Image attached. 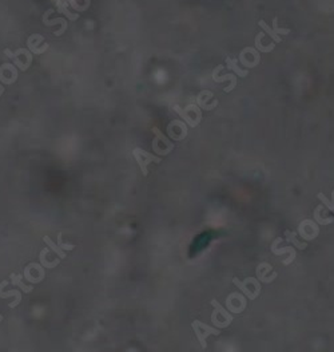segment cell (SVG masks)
<instances>
[{"instance_id": "obj_1", "label": "cell", "mask_w": 334, "mask_h": 352, "mask_svg": "<svg viewBox=\"0 0 334 352\" xmlns=\"http://www.w3.org/2000/svg\"><path fill=\"white\" fill-rule=\"evenodd\" d=\"M174 111L178 114L179 117L190 126V127H195L200 125V120H202V113L198 105H189L187 107H179L178 105L174 106Z\"/></svg>"}, {"instance_id": "obj_2", "label": "cell", "mask_w": 334, "mask_h": 352, "mask_svg": "<svg viewBox=\"0 0 334 352\" xmlns=\"http://www.w3.org/2000/svg\"><path fill=\"white\" fill-rule=\"evenodd\" d=\"M4 53H6L8 58H11L14 60V65L22 71L28 70L31 63H33V53L27 49H17L14 53H12L11 50L6 49Z\"/></svg>"}, {"instance_id": "obj_3", "label": "cell", "mask_w": 334, "mask_h": 352, "mask_svg": "<svg viewBox=\"0 0 334 352\" xmlns=\"http://www.w3.org/2000/svg\"><path fill=\"white\" fill-rule=\"evenodd\" d=\"M152 133H154V136H155V138L152 140V150H154L156 154L167 156L171 150H174V142L167 140L166 137L163 136V133H162L156 126L152 127Z\"/></svg>"}, {"instance_id": "obj_4", "label": "cell", "mask_w": 334, "mask_h": 352, "mask_svg": "<svg viewBox=\"0 0 334 352\" xmlns=\"http://www.w3.org/2000/svg\"><path fill=\"white\" fill-rule=\"evenodd\" d=\"M193 330L195 332V336H197V339L200 340V346L202 348L205 350L206 346H207V343H206V339H207V336L209 335H216L218 336L221 334V331L218 330V328H214V327H211V325H207L205 323H202L200 320H195L193 321Z\"/></svg>"}, {"instance_id": "obj_5", "label": "cell", "mask_w": 334, "mask_h": 352, "mask_svg": "<svg viewBox=\"0 0 334 352\" xmlns=\"http://www.w3.org/2000/svg\"><path fill=\"white\" fill-rule=\"evenodd\" d=\"M133 156H134L135 161H136L138 165H139L140 170H142V174H143L145 177L149 174V169H147V166H149L151 162L161 163V158L155 157V156H152L151 153L146 152V150H142L139 147H136V149L133 150Z\"/></svg>"}, {"instance_id": "obj_6", "label": "cell", "mask_w": 334, "mask_h": 352, "mask_svg": "<svg viewBox=\"0 0 334 352\" xmlns=\"http://www.w3.org/2000/svg\"><path fill=\"white\" fill-rule=\"evenodd\" d=\"M239 62H241L245 67H249V69L259 65L261 56H259L258 50L253 49V47L243 49L242 51H241V54H239Z\"/></svg>"}, {"instance_id": "obj_7", "label": "cell", "mask_w": 334, "mask_h": 352, "mask_svg": "<svg viewBox=\"0 0 334 352\" xmlns=\"http://www.w3.org/2000/svg\"><path fill=\"white\" fill-rule=\"evenodd\" d=\"M24 279L30 282H40L44 279L43 265H39L35 263L28 264L24 268Z\"/></svg>"}, {"instance_id": "obj_8", "label": "cell", "mask_w": 334, "mask_h": 352, "mask_svg": "<svg viewBox=\"0 0 334 352\" xmlns=\"http://www.w3.org/2000/svg\"><path fill=\"white\" fill-rule=\"evenodd\" d=\"M17 79V70L15 65L4 63L0 66V82L3 85H12Z\"/></svg>"}, {"instance_id": "obj_9", "label": "cell", "mask_w": 334, "mask_h": 352, "mask_svg": "<svg viewBox=\"0 0 334 352\" xmlns=\"http://www.w3.org/2000/svg\"><path fill=\"white\" fill-rule=\"evenodd\" d=\"M27 46L31 53L36 55L43 54L46 50L49 49V44L44 43V38L39 34H33L27 40Z\"/></svg>"}, {"instance_id": "obj_10", "label": "cell", "mask_w": 334, "mask_h": 352, "mask_svg": "<svg viewBox=\"0 0 334 352\" xmlns=\"http://www.w3.org/2000/svg\"><path fill=\"white\" fill-rule=\"evenodd\" d=\"M222 69H223V66H218L216 70L213 71V79H214V82H217V83H222V82H225V81H230V86L226 87V88H225V91L226 92L233 91V90L237 87V75H235V74H226V75L219 76L218 74H219V71H221Z\"/></svg>"}, {"instance_id": "obj_11", "label": "cell", "mask_w": 334, "mask_h": 352, "mask_svg": "<svg viewBox=\"0 0 334 352\" xmlns=\"http://www.w3.org/2000/svg\"><path fill=\"white\" fill-rule=\"evenodd\" d=\"M174 123H175V130L173 129H167V133H168V136L171 140H177V141H181V137H179L178 131L181 133V136L186 137L187 136V126L184 125V122H181V121H174Z\"/></svg>"}, {"instance_id": "obj_12", "label": "cell", "mask_w": 334, "mask_h": 352, "mask_svg": "<svg viewBox=\"0 0 334 352\" xmlns=\"http://www.w3.org/2000/svg\"><path fill=\"white\" fill-rule=\"evenodd\" d=\"M214 95H213V92L211 91H202L198 94V97H197V105L200 106V108H203V110H213V106L207 103V101H210V99H214Z\"/></svg>"}, {"instance_id": "obj_13", "label": "cell", "mask_w": 334, "mask_h": 352, "mask_svg": "<svg viewBox=\"0 0 334 352\" xmlns=\"http://www.w3.org/2000/svg\"><path fill=\"white\" fill-rule=\"evenodd\" d=\"M233 282H234V284H235V285L238 287V289H241V291H242V292L245 293L249 299H250V300H254V299L258 296L257 293L253 292V291L248 287V282H246V280H245V282H239L238 279L234 277V279H233Z\"/></svg>"}, {"instance_id": "obj_14", "label": "cell", "mask_w": 334, "mask_h": 352, "mask_svg": "<svg viewBox=\"0 0 334 352\" xmlns=\"http://www.w3.org/2000/svg\"><path fill=\"white\" fill-rule=\"evenodd\" d=\"M56 7H58L59 12L65 14L66 17H67V19L71 20V22H72V20H76V19L79 18L78 14H74V12H71L70 10H68V6H67V3H66V1H62V0L56 1Z\"/></svg>"}, {"instance_id": "obj_15", "label": "cell", "mask_w": 334, "mask_h": 352, "mask_svg": "<svg viewBox=\"0 0 334 352\" xmlns=\"http://www.w3.org/2000/svg\"><path fill=\"white\" fill-rule=\"evenodd\" d=\"M237 62H238V59H235V58H226L227 67H229L230 70L234 71V74H235V75H239V76H242V78H245V76L248 75V70H242V69H239L237 65Z\"/></svg>"}, {"instance_id": "obj_16", "label": "cell", "mask_w": 334, "mask_h": 352, "mask_svg": "<svg viewBox=\"0 0 334 352\" xmlns=\"http://www.w3.org/2000/svg\"><path fill=\"white\" fill-rule=\"evenodd\" d=\"M264 38V33H259L257 36H255V49L259 50V53H270L273 51V49L275 47V43H271L269 46H265L261 40Z\"/></svg>"}, {"instance_id": "obj_17", "label": "cell", "mask_w": 334, "mask_h": 352, "mask_svg": "<svg viewBox=\"0 0 334 352\" xmlns=\"http://www.w3.org/2000/svg\"><path fill=\"white\" fill-rule=\"evenodd\" d=\"M10 277L12 279L11 282L14 284V285H17V287H19L20 289H23V291H24L26 293L33 292V288L31 287V285H26V284L22 282V276H20V275H14V273H11V276Z\"/></svg>"}, {"instance_id": "obj_18", "label": "cell", "mask_w": 334, "mask_h": 352, "mask_svg": "<svg viewBox=\"0 0 334 352\" xmlns=\"http://www.w3.org/2000/svg\"><path fill=\"white\" fill-rule=\"evenodd\" d=\"M210 304H211V305H213V307H214V308L217 309V312H218V314L221 315V316H222V317H223V319L226 320V321H227V323H229V324L232 323V321H233V316H232V315H230V314H229V312H227L226 309L223 308V307H222L221 304L218 303L217 300H211V303H210Z\"/></svg>"}, {"instance_id": "obj_19", "label": "cell", "mask_w": 334, "mask_h": 352, "mask_svg": "<svg viewBox=\"0 0 334 352\" xmlns=\"http://www.w3.org/2000/svg\"><path fill=\"white\" fill-rule=\"evenodd\" d=\"M47 248H44L42 252H40V256H39V259H40V263H42V265L44 268H49V269H52L55 266L59 265V260H55V261H49L46 259V256H47Z\"/></svg>"}, {"instance_id": "obj_20", "label": "cell", "mask_w": 334, "mask_h": 352, "mask_svg": "<svg viewBox=\"0 0 334 352\" xmlns=\"http://www.w3.org/2000/svg\"><path fill=\"white\" fill-rule=\"evenodd\" d=\"M43 241H44V243H46V244L49 245V246H50V248H51V249L54 250V252H55V253H56V255L59 256L60 259H65V257H66V253H65V252H63V249L60 248L59 245L55 244L54 241H52V240L50 239L49 236H44V237H43Z\"/></svg>"}, {"instance_id": "obj_21", "label": "cell", "mask_w": 334, "mask_h": 352, "mask_svg": "<svg viewBox=\"0 0 334 352\" xmlns=\"http://www.w3.org/2000/svg\"><path fill=\"white\" fill-rule=\"evenodd\" d=\"M258 24H259V27L262 28L265 33H267V35H270V38L273 39L275 43H281V36H280V35H277V34L274 33V30H273V28H270L269 26H267V24L265 23V20H259Z\"/></svg>"}, {"instance_id": "obj_22", "label": "cell", "mask_w": 334, "mask_h": 352, "mask_svg": "<svg viewBox=\"0 0 334 352\" xmlns=\"http://www.w3.org/2000/svg\"><path fill=\"white\" fill-rule=\"evenodd\" d=\"M70 4L76 11H86L90 7V0H70Z\"/></svg>"}, {"instance_id": "obj_23", "label": "cell", "mask_w": 334, "mask_h": 352, "mask_svg": "<svg viewBox=\"0 0 334 352\" xmlns=\"http://www.w3.org/2000/svg\"><path fill=\"white\" fill-rule=\"evenodd\" d=\"M43 22L46 26H55V24H60L63 28H67V22H66L65 19H54V20H49V11L46 12L43 15Z\"/></svg>"}, {"instance_id": "obj_24", "label": "cell", "mask_w": 334, "mask_h": 352, "mask_svg": "<svg viewBox=\"0 0 334 352\" xmlns=\"http://www.w3.org/2000/svg\"><path fill=\"white\" fill-rule=\"evenodd\" d=\"M285 234L287 236V241H290L294 246L300 248V249H305V248H306V244H305V243H300V241L297 240L296 233H290L289 230H286Z\"/></svg>"}, {"instance_id": "obj_25", "label": "cell", "mask_w": 334, "mask_h": 352, "mask_svg": "<svg viewBox=\"0 0 334 352\" xmlns=\"http://www.w3.org/2000/svg\"><path fill=\"white\" fill-rule=\"evenodd\" d=\"M273 30H274V33L277 34V35H289L290 34V30L289 28H280L278 27V19L277 18H274L273 19Z\"/></svg>"}, {"instance_id": "obj_26", "label": "cell", "mask_w": 334, "mask_h": 352, "mask_svg": "<svg viewBox=\"0 0 334 352\" xmlns=\"http://www.w3.org/2000/svg\"><path fill=\"white\" fill-rule=\"evenodd\" d=\"M11 296H17V300H20L22 301V293L17 291V289H14V291H8V292H1V289H0V299H8L11 298Z\"/></svg>"}, {"instance_id": "obj_27", "label": "cell", "mask_w": 334, "mask_h": 352, "mask_svg": "<svg viewBox=\"0 0 334 352\" xmlns=\"http://www.w3.org/2000/svg\"><path fill=\"white\" fill-rule=\"evenodd\" d=\"M317 197H318V200L322 201V204H323V205H325V206H326V208H328L329 211H333V213H334V204H333V202H332V201H329L328 198H326V197L323 195V193H318Z\"/></svg>"}, {"instance_id": "obj_28", "label": "cell", "mask_w": 334, "mask_h": 352, "mask_svg": "<svg viewBox=\"0 0 334 352\" xmlns=\"http://www.w3.org/2000/svg\"><path fill=\"white\" fill-rule=\"evenodd\" d=\"M58 245H59L60 248H62L63 250H74V248H75L74 245L65 244V243H63V240H62V233L58 234Z\"/></svg>"}, {"instance_id": "obj_29", "label": "cell", "mask_w": 334, "mask_h": 352, "mask_svg": "<svg viewBox=\"0 0 334 352\" xmlns=\"http://www.w3.org/2000/svg\"><path fill=\"white\" fill-rule=\"evenodd\" d=\"M3 92H4V86H3V85L0 83V97L3 95Z\"/></svg>"}, {"instance_id": "obj_30", "label": "cell", "mask_w": 334, "mask_h": 352, "mask_svg": "<svg viewBox=\"0 0 334 352\" xmlns=\"http://www.w3.org/2000/svg\"><path fill=\"white\" fill-rule=\"evenodd\" d=\"M332 202H333V204H334V190H333V192H332Z\"/></svg>"}, {"instance_id": "obj_31", "label": "cell", "mask_w": 334, "mask_h": 352, "mask_svg": "<svg viewBox=\"0 0 334 352\" xmlns=\"http://www.w3.org/2000/svg\"><path fill=\"white\" fill-rule=\"evenodd\" d=\"M1 320H3V317H1V316H0V321H1Z\"/></svg>"}]
</instances>
